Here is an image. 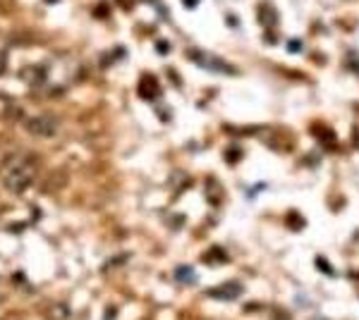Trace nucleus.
Masks as SVG:
<instances>
[{
    "label": "nucleus",
    "mask_w": 359,
    "mask_h": 320,
    "mask_svg": "<svg viewBox=\"0 0 359 320\" xmlns=\"http://www.w3.org/2000/svg\"><path fill=\"white\" fill-rule=\"evenodd\" d=\"M189 57H194V60H199L201 62V67H206V69H216V72H230V67H223L225 62L221 60H216V57H208L204 53H189Z\"/></svg>",
    "instance_id": "4"
},
{
    "label": "nucleus",
    "mask_w": 359,
    "mask_h": 320,
    "mask_svg": "<svg viewBox=\"0 0 359 320\" xmlns=\"http://www.w3.org/2000/svg\"><path fill=\"white\" fill-rule=\"evenodd\" d=\"M36 179V162L27 155H10L3 162V184L13 194H22L34 184Z\"/></svg>",
    "instance_id": "1"
},
{
    "label": "nucleus",
    "mask_w": 359,
    "mask_h": 320,
    "mask_svg": "<svg viewBox=\"0 0 359 320\" xmlns=\"http://www.w3.org/2000/svg\"><path fill=\"white\" fill-rule=\"evenodd\" d=\"M25 127L29 134H34V137L48 139L57 132V120L50 118V115H36V118H29L25 122Z\"/></svg>",
    "instance_id": "2"
},
{
    "label": "nucleus",
    "mask_w": 359,
    "mask_h": 320,
    "mask_svg": "<svg viewBox=\"0 0 359 320\" xmlns=\"http://www.w3.org/2000/svg\"><path fill=\"white\" fill-rule=\"evenodd\" d=\"M177 280L180 282H194L196 280L194 270H192V267H180V270H177Z\"/></svg>",
    "instance_id": "5"
},
{
    "label": "nucleus",
    "mask_w": 359,
    "mask_h": 320,
    "mask_svg": "<svg viewBox=\"0 0 359 320\" xmlns=\"http://www.w3.org/2000/svg\"><path fill=\"white\" fill-rule=\"evenodd\" d=\"M5 69H8V57H5V53L0 50V74H3Z\"/></svg>",
    "instance_id": "6"
},
{
    "label": "nucleus",
    "mask_w": 359,
    "mask_h": 320,
    "mask_svg": "<svg viewBox=\"0 0 359 320\" xmlns=\"http://www.w3.org/2000/svg\"><path fill=\"white\" fill-rule=\"evenodd\" d=\"M242 294V284L240 282H225L216 289H208L211 299H221V301H233Z\"/></svg>",
    "instance_id": "3"
},
{
    "label": "nucleus",
    "mask_w": 359,
    "mask_h": 320,
    "mask_svg": "<svg viewBox=\"0 0 359 320\" xmlns=\"http://www.w3.org/2000/svg\"><path fill=\"white\" fill-rule=\"evenodd\" d=\"M316 265H318V267H321V270H326V272H333V270H331V265H328V263H323V260H321V258H318V260H316Z\"/></svg>",
    "instance_id": "7"
}]
</instances>
